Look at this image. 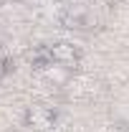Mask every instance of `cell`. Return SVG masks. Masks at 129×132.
Segmentation results:
<instances>
[{
  "instance_id": "cell-6",
  "label": "cell",
  "mask_w": 129,
  "mask_h": 132,
  "mask_svg": "<svg viewBox=\"0 0 129 132\" xmlns=\"http://www.w3.org/2000/svg\"><path fill=\"white\" fill-rule=\"evenodd\" d=\"M124 3H127V5H129V0H124Z\"/></svg>"
},
{
  "instance_id": "cell-2",
  "label": "cell",
  "mask_w": 129,
  "mask_h": 132,
  "mask_svg": "<svg viewBox=\"0 0 129 132\" xmlns=\"http://www.w3.org/2000/svg\"><path fill=\"white\" fill-rule=\"evenodd\" d=\"M48 51H51V61L58 66H66V69L79 66V61H81L79 46H73L71 41H56V43L48 46Z\"/></svg>"
},
{
  "instance_id": "cell-1",
  "label": "cell",
  "mask_w": 129,
  "mask_h": 132,
  "mask_svg": "<svg viewBox=\"0 0 129 132\" xmlns=\"http://www.w3.org/2000/svg\"><path fill=\"white\" fill-rule=\"evenodd\" d=\"M56 109H51L46 104H31V107H25V112H23V125L25 127H31V130H38V132H48L56 127Z\"/></svg>"
},
{
  "instance_id": "cell-4",
  "label": "cell",
  "mask_w": 129,
  "mask_h": 132,
  "mask_svg": "<svg viewBox=\"0 0 129 132\" xmlns=\"http://www.w3.org/2000/svg\"><path fill=\"white\" fill-rule=\"evenodd\" d=\"M43 74H46V79H51L53 84H66L68 81V69H66V66H58V64H51Z\"/></svg>"
},
{
  "instance_id": "cell-3",
  "label": "cell",
  "mask_w": 129,
  "mask_h": 132,
  "mask_svg": "<svg viewBox=\"0 0 129 132\" xmlns=\"http://www.w3.org/2000/svg\"><path fill=\"white\" fill-rule=\"evenodd\" d=\"M28 61H31L33 69L46 71V69L53 64V61H51V51H48V46H38L35 51H31V53H28Z\"/></svg>"
},
{
  "instance_id": "cell-5",
  "label": "cell",
  "mask_w": 129,
  "mask_h": 132,
  "mask_svg": "<svg viewBox=\"0 0 129 132\" xmlns=\"http://www.w3.org/2000/svg\"><path fill=\"white\" fill-rule=\"evenodd\" d=\"M0 66H3V69H0V74H3V76H8L10 71H15V59H10V56H8V59H3V61H0Z\"/></svg>"
}]
</instances>
